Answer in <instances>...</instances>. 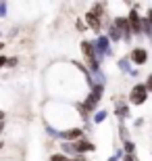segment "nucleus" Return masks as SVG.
<instances>
[{
    "label": "nucleus",
    "instance_id": "obj_1",
    "mask_svg": "<svg viewBox=\"0 0 152 161\" xmlns=\"http://www.w3.org/2000/svg\"><path fill=\"white\" fill-rule=\"evenodd\" d=\"M148 98V90L144 84H135L134 90H131V94H129V101L134 103V105H144Z\"/></svg>",
    "mask_w": 152,
    "mask_h": 161
},
{
    "label": "nucleus",
    "instance_id": "obj_2",
    "mask_svg": "<svg viewBox=\"0 0 152 161\" xmlns=\"http://www.w3.org/2000/svg\"><path fill=\"white\" fill-rule=\"evenodd\" d=\"M81 53H83V57L90 61V67H92V69H98V59H96L94 46L90 42H81Z\"/></svg>",
    "mask_w": 152,
    "mask_h": 161
},
{
    "label": "nucleus",
    "instance_id": "obj_3",
    "mask_svg": "<svg viewBox=\"0 0 152 161\" xmlns=\"http://www.w3.org/2000/svg\"><path fill=\"white\" fill-rule=\"evenodd\" d=\"M71 149V153H92V151H96L94 149V144L92 142H88V140H79V142H75V144H65V151H69Z\"/></svg>",
    "mask_w": 152,
    "mask_h": 161
},
{
    "label": "nucleus",
    "instance_id": "obj_4",
    "mask_svg": "<svg viewBox=\"0 0 152 161\" xmlns=\"http://www.w3.org/2000/svg\"><path fill=\"white\" fill-rule=\"evenodd\" d=\"M102 86H94V90L90 92V96H88V101H86V111H92L96 105H98V101H100V96H102Z\"/></svg>",
    "mask_w": 152,
    "mask_h": 161
},
{
    "label": "nucleus",
    "instance_id": "obj_5",
    "mask_svg": "<svg viewBox=\"0 0 152 161\" xmlns=\"http://www.w3.org/2000/svg\"><path fill=\"white\" fill-rule=\"evenodd\" d=\"M129 31L134 34H140L142 31V21H140V13L138 11H129Z\"/></svg>",
    "mask_w": 152,
    "mask_h": 161
},
{
    "label": "nucleus",
    "instance_id": "obj_6",
    "mask_svg": "<svg viewBox=\"0 0 152 161\" xmlns=\"http://www.w3.org/2000/svg\"><path fill=\"white\" fill-rule=\"evenodd\" d=\"M131 61H134L135 65H146L148 53L144 50V48H134V50H131Z\"/></svg>",
    "mask_w": 152,
    "mask_h": 161
},
{
    "label": "nucleus",
    "instance_id": "obj_7",
    "mask_svg": "<svg viewBox=\"0 0 152 161\" xmlns=\"http://www.w3.org/2000/svg\"><path fill=\"white\" fill-rule=\"evenodd\" d=\"M86 23H88L94 31H100V30H102V23H100V19L96 17L94 13H86Z\"/></svg>",
    "mask_w": 152,
    "mask_h": 161
},
{
    "label": "nucleus",
    "instance_id": "obj_8",
    "mask_svg": "<svg viewBox=\"0 0 152 161\" xmlns=\"http://www.w3.org/2000/svg\"><path fill=\"white\" fill-rule=\"evenodd\" d=\"M60 136H63L65 140H77V138H81V136H83V130H81V128H71V130L63 132Z\"/></svg>",
    "mask_w": 152,
    "mask_h": 161
},
{
    "label": "nucleus",
    "instance_id": "obj_9",
    "mask_svg": "<svg viewBox=\"0 0 152 161\" xmlns=\"http://www.w3.org/2000/svg\"><path fill=\"white\" fill-rule=\"evenodd\" d=\"M115 23H117V25H121L123 30H125V38H129V25H127V19H117Z\"/></svg>",
    "mask_w": 152,
    "mask_h": 161
},
{
    "label": "nucleus",
    "instance_id": "obj_10",
    "mask_svg": "<svg viewBox=\"0 0 152 161\" xmlns=\"http://www.w3.org/2000/svg\"><path fill=\"white\" fill-rule=\"evenodd\" d=\"M50 161H71L67 155H52L50 157Z\"/></svg>",
    "mask_w": 152,
    "mask_h": 161
},
{
    "label": "nucleus",
    "instance_id": "obj_11",
    "mask_svg": "<svg viewBox=\"0 0 152 161\" xmlns=\"http://www.w3.org/2000/svg\"><path fill=\"white\" fill-rule=\"evenodd\" d=\"M106 44H108V42H106V38L98 40V50H100V53H102V50H106Z\"/></svg>",
    "mask_w": 152,
    "mask_h": 161
},
{
    "label": "nucleus",
    "instance_id": "obj_12",
    "mask_svg": "<svg viewBox=\"0 0 152 161\" xmlns=\"http://www.w3.org/2000/svg\"><path fill=\"white\" fill-rule=\"evenodd\" d=\"M125 151H127V153H134V142H125Z\"/></svg>",
    "mask_w": 152,
    "mask_h": 161
},
{
    "label": "nucleus",
    "instance_id": "obj_13",
    "mask_svg": "<svg viewBox=\"0 0 152 161\" xmlns=\"http://www.w3.org/2000/svg\"><path fill=\"white\" fill-rule=\"evenodd\" d=\"M104 117H106V113H104V111H102V113H98V117H96V121H102V119H104Z\"/></svg>",
    "mask_w": 152,
    "mask_h": 161
},
{
    "label": "nucleus",
    "instance_id": "obj_14",
    "mask_svg": "<svg viewBox=\"0 0 152 161\" xmlns=\"http://www.w3.org/2000/svg\"><path fill=\"white\" fill-rule=\"evenodd\" d=\"M6 65V57H0V67H4Z\"/></svg>",
    "mask_w": 152,
    "mask_h": 161
},
{
    "label": "nucleus",
    "instance_id": "obj_15",
    "mask_svg": "<svg viewBox=\"0 0 152 161\" xmlns=\"http://www.w3.org/2000/svg\"><path fill=\"white\" fill-rule=\"evenodd\" d=\"M125 161H134V157H125Z\"/></svg>",
    "mask_w": 152,
    "mask_h": 161
},
{
    "label": "nucleus",
    "instance_id": "obj_16",
    "mask_svg": "<svg viewBox=\"0 0 152 161\" xmlns=\"http://www.w3.org/2000/svg\"><path fill=\"white\" fill-rule=\"evenodd\" d=\"M2 48H4V44H2V42H0V50H2Z\"/></svg>",
    "mask_w": 152,
    "mask_h": 161
},
{
    "label": "nucleus",
    "instance_id": "obj_17",
    "mask_svg": "<svg viewBox=\"0 0 152 161\" xmlns=\"http://www.w3.org/2000/svg\"><path fill=\"white\" fill-rule=\"evenodd\" d=\"M0 130H2V124H0Z\"/></svg>",
    "mask_w": 152,
    "mask_h": 161
}]
</instances>
